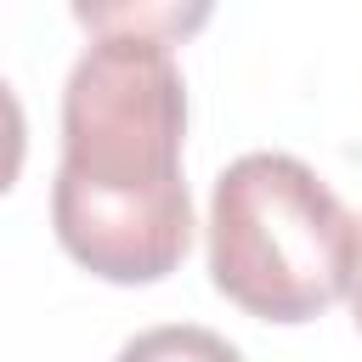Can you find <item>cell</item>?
<instances>
[{"label": "cell", "instance_id": "obj_1", "mask_svg": "<svg viewBox=\"0 0 362 362\" xmlns=\"http://www.w3.org/2000/svg\"><path fill=\"white\" fill-rule=\"evenodd\" d=\"M187 85L158 40L102 34L62 85L57 243L107 283H158L192 243L181 181Z\"/></svg>", "mask_w": 362, "mask_h": 362}, {"label": "cell", "instance_id": "obj_2", "mask_svg": "<svg viewBox=\"0 0 362 362\" xmlns=\"http://www.w3.org/2000/svg\"><path fill=\"white\" fill-rule=\"evenodd\" d=\"M356 221L288 153H243L209 192V277L260 322H311L351 283Z\"/></svg>", "mask_w": 362, "mask_h": 362}, {"label": "cell", "instance_id": "obj_3", "mask_svg": "<svg viewBox=\"0 0 362 362\" xmlns=\"http://www.w3.org/2000/svg\"><path fill=\"white\" fill-rule=\"evenodd\" d=\"M119 362H243V356H238V345H226L215 328L164 322V328H147V334L124 339Z\"/></svg>", "mask_w": 362, "mask_h": 362}, {"label": "cell", "instance_id": "obj_4", "mask_svg": "<svg viewBox=\"0 0 362 362\" xmlns=\"http://www.w3.org/2000/svg\"><path fill=\"white\" fill-rule=\"evenodd\" d=\"M74 17L85 23V28H96V40L102 34H136V40H170V34H187V28H198L209 11L204 6H192V11H175V6H74Z\"/></svg>", "mask_w": 362, "mask_h": 362}, {"label": "cell", "instance_id": "obj_5", "mask_svg": "<svg viewBox=\"0 0 362 362\" xmlns=\"http://www.w3.org/2000/svg\"><path fill=\"white\" fill-rule=\"evenodd\" d=\"M23 153H28V119H23L17 90L0 79V192H11V181L23 170Z\"/></svg>", "mask_w": 362, "mask_h": 362}, {"label": "cell", "instance_id": "obj_6", "mask_svg": "<svg viewBox=\"0 0 362 362\" xmlns=\"http://www.w3.org/2000/svg\"><path fill=\"white\" fill-rule=\"evenodd\" d=\"M345 294H351V317L362 328V221H356V249H351V283H345Z\"/></svg>", "mask_w": 362, "mask_h": 362}]
</instances>
